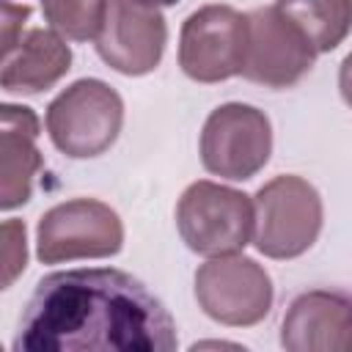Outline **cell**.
Masks as SVG:
<instances>
[{"label": "cell", "mask_w": 352, "mask_h": 352, "mask_svg": "<svg viewBox=\"0 0 352 352\" xmlns=\"http://www.w3.org/2000/svg\"><path fill=\"white\" fill-rule=\"evenodd\" d=\"M176 322L148 286L116 267L44 275L19 319L16 352H170Z\"/></svg>", "instance_id": "cell-1"}, {"label": "cell", "mask_w": 352, "mask_h": 352, "mask_svg": "<svg viewBox=\"0 0 352 352\" xmlns=\"http://www.w3.org/2000/svg\"><path fill=\"white\" fill-rule=\"evenodd\" d=\"M253 245L267 258L302 256L322 231L324 209L319 190L294 173H280L258 187L253 198Z\"/></svg>", "instance_id": "cell-2"}, {"label": "cell", "mask_w": 352, "mask_h": 352, "mask_svg": "<svg viewBox=\"0 0 352 352\" xmlns=\"http://www.w3.org/2000/svg\"><path fill=\"white\" fill-rule=\"evenodd\" d=\"M44 121L50 140L60 154L72 160H91L118 140L124 99L104 80L82 77L50 102Z\"/></svg>", "instance_id": "cell-3"}, {"label": "cell", "mask_w": 352, "mask_h": 352, "mask_svg": "<svg viewBox=\"0 0 352 352\" xmlns=\"http://www.w3.org/2000/svg\"><path fill=\"white\" fill-rule=\"evenodd\" d=\"M253 201L242 190L198 179L176 204V228L182 242L206 258L231 256L253 239Z\"/></svg>", "instance_id": "cell-4"}, {"label": "cell", "mask_w": 352, "mask_h": 352, "mask_svg": "<svg viewBox=\"0 0 352 352\" xmlns=\"http://www.w3.org/2000/svg\"><path fill=\"white\" fill-rule=\"evenodd\" d=\"M124 248L118 212L96 198H72L47 209L36 228V256L41 264L77 258H110Z\"/></svg>", "instance_id": "cell-5"}, {"label": "cell", "mask_w": 352, "mask_h": 352, "mask_svg": "<svg viewBox=\"0 0 352 352\" xmlns=\"http://www.w3.org/2000/svg\"><path fill=\"white\" fill-rule=\"evenodd\" d=\"M272 154V124L264 110L242 102L214 107L201 129V162L228 182L253 179Z\"/></svg>", "instance_id": "cell-6"}, {"label": "cell", "mask_w": 352, "mask_h": 352, "mask_svg": "<svg viewBox=\"0 0 352 352\" xmlns=\"http://www.w3.org/2000/svg\"><path fill=\"white\" fill-rule=\"evenodd\" d=\"M198 308L228 327H253L267 319L275 289L270 272L250 256H214L195 270Z\"/></svg>", "instance_id": "cell-7"}, {"label": "cell", "mask_w": 352, "mask_h": 352, "mask_svg": "<svg viewBox=\"0 0 352 352\" xmlns=\"http://www.w3.org/2000/svg\"><path fill=\"white\" fill-rule=\"evenodd\" d=\"M248 16L231 6L192 11L179 33V66L195 82H223L242 72Z\"/></svg>", "instance_id": "cell-8"}, {"label": "cell", "mask_w": 352, "mask_h": 352, "mask_svg": "<svg viewBox=\"0 0 352 352\" xmlns=\"http://www.w3.org/2000/svg\"><path fill=\"white\" fill-rule=\"evenodd\" d=\"M248 16V44L242 77L267 88H289L300 82L314 60L316 50L275 6L253 8Z\"/></svg>", "instance_id": "cell-9"}, {"label": "cell", "mask_w": 352, "mask_h": 352, "mask_svg": "<svg viewBox=\"0 0 352 352\" xmlns=\"http://www.w3.org/2000/svg\"><path fill=\"white\" fill-rule=\"evenodd\" d=\"M94 41L99 58L110 69L126 77H140L160 66L168 44V25L154 3L107 0V11Z\"/></svg>", "instance_id": "cell-10"}, {"label": "cell", "mask_w": 352, "mask_h": 352, "mask_svg": "<svg viewBox=\"0 0 352 352\" xmlns=\"http://www.w3.org/2000/svg\"><path fill=\"white\" fill-rule=\"evenodd\" d=\"M349 297L333 289H314L292 300L280 322V346L292 352H341L349 346Z\"/></svg>", "instance_id": "cell-11"}, {"label": "cell", "mask_w": 352, "mask_h": 352, "mask_svg": "<svg viewBox=\"0 0 352 352\" xmlns=\"http://www.w3.org/2000/svg\"><path fill=\"white\" fill-rule=\"evenodd\" d=\"M38 135L41 121L33 107L0 102V212L30 201L33 179L44 165Z\"/></svg>", "instance_id": "cell-12"}, {"label": "cell", "mask_w": 352, "mask_h": 352, "mask_svg": "<svg viewBox=\"0 0 352 352\" xmlns=\"http://www.w3.org/2000/svg\"><path fill=\"white\" fill-rule=\"evenodd\" d=\"M72 69V47L52 28L28 30L0 63V88L11 94H41Z\"/></svg>", "instance_id": "cell-13"}, {"label": "cell", "mask_w": 352, "mask_h": 352, "mask_svg": "<svg viewBox=\"0 0 352 352\" xmlns=\"http://www.w3.org/2000/svg\"><path fill=\"white\" fill-rule=\"evenodd\" d=\"M275 8L300 28L316 55L333 52L349 33V0H275Z\"/></svg>", "instance_id": "cell-14"}, {"label": "cell", "mask_w": 352, "mask_h": 352, "mask_svg": "<svg viewBox=\"0 0 352 352\" xmlns=\"http://www.w3.org/2000/svg\"><path fill=\"white\" fill-rule=\"evenodd\" d=\"M44 19L55 33L69 41H91L96 38L107 0H41Z\"/></svg>", "instance_id": "cell-15"}, {"label": "cell", "mask_w": 352, "mask_h": 352, "mask_svg": "<svg viewBox=\"0 0 352 352\" xmlns=\"http://www.w3.org/2000/svg\"><path fill=\"white\" fill-rule=\"evenodd\" d=\"M28 267V228L25 220H3L0 223V292L16 283V278Z\"/></svg>", "instance_id": "cell-16"}, {"label": "cell", "mask_w": 352, "mask_h": 352, "mask_svg": "<svg viewBox=\"0 0 352 352\" xmlns=\"http://www.w3.org/2000/svg\"><path fill=\"white\" fill-rule=\"evenodd\" d=\"M30 19V6L0 0V63L14 52V47L22 38L25 22Z\"/></svg>", "instance_id": "cell-17"}, {"label": "cell", "mask_w": 352, "mask_h": 352, "mask_svg": "<svg viewBox=\"0 0 352 352\" xmlns=\"http://www.w3.org/2000/svg\"><path fill=\"white\" fill-rule=\"evenodd\" d=\"M146 3H154V6H176L179 0H146Z\"/></svg>", "instance_id": "cell-18"}]
</instances>
